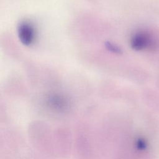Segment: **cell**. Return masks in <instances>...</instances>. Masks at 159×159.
I'll use <instances>...</instances> for the list:
<instances>
[{
	"label": "cell",
	"mask_w": 159,
	"mask_h": 159,
	"mask_svg": "<svg viewBox=\"0 0 159 159\" xmlns=\"http://www.w3.org/2000/svg\"><path fill=\"white\" fill-rule=\"evenodd\" d=\"M132 48L136 51L156 49L158 42L153 36L146 30H139L132 35L130 40Z\"/></svg>",
	"instance_id": "cell-1"
},
{
	"label": "cell",
	"mask_w": 159,
	"mask_h": 159,
	"mask_svg": "<svg viewBox=\"0 0 159 159\" xmlns=\"http://www.w3.org/2000/svg\"><path fill=\"white\" fill-rule=\"evenodd\" d=\"M18 37L25 46H30L35 41L36 31L34 25L29 21L21 22L17 28Z\"/></svg>",
	"instance_id": "cell-2"
}]
</instances>
